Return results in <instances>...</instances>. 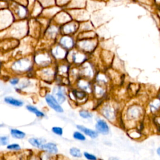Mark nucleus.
I'll return each mask as SVG.
<instances>
[{
  "mask_svg": "<svg viewBox=\"0 0 160 160\" xmlns=\"http://www.w3.org/2000/svg\"><path fill=\"white\" fill-rule=\"evenodd\" d=\"M79 115L84 119H89L92 118V114L87 110H81L79 111Z\"/></svg>",
  "mask_w": 160,
  "mask_h": 160,
  "instance_id": "24",
  "label": "nucleus"
},
{
  "mask_svg": "<svg viewBox=\"0 0 160 160\" xmlns=\"http://www.w3.org/2000/svg\"><path fill=\"white\" fill-rule=\"evenodd\" d=\"M76 127L81 132H84L86 135L89 136L90 138H91L92 139L96 138L98 136V132L97 131H94V130L87 128H86L83 126H81V125H77Z\"/></svg>",
  "mask_w": 160,
  "mask_h": 160,
  "instance_id": "8",
  "label": "nucleus"
},
{
  "mask_svg": "<svg viewBox=\"0 0 160 160\" xmlns=\"http://www.w3.org/2000/svg\"><path fill=\"white\" fill-rule=\"evenodd\" d=\"M79 46L86 51H92L94 48V43L90 40H84L80 42Z\"/></svg>",
  "mask_w": 160,
  "mask_h": 160,
  "instance_id": "11",
  "label": "nucleus"
},
{
  "mask_svg": "<svg viewBox=\"0 0 160 160\" xmlns=\"http://www.w3.org/2000/svg\"><path fill=\"white\" fill-rule=\"evenodd\" d=\"M61 44L66 48H71L73 46V41L70 37L64 36L61 39Z\"/></svg>",
  "mask_w": 160,
  "mask_h": 160,
  "instance_id": "15",
  "label": "nucleus"
},
{
  "mask_svg": "<svg viewBox=\"0 0 160 160\" xmlns=\"http://www.w3.org/2000/svg\"><path fill=\"white\" fill-rule=\"evenodd\" d=\"M145 109L139 103H132L128 106L124 112V119L126 123H138L144 115Z\"/></svg>",
  "mask_w": 160,
  "mask_h": 160,
  "instance_id": "1",
  "label": "nucleus"
},
{
  "mask_svg": "<svg viewBox=\"0 0 160 160\" xmlns=\"http://www.w3.org/2000/svg\"><path fill=\"white\" fill-rule=\"evenodd\" d=\"M101 113L106 119L112 123H116L118 119L116 106L112 102H105L101 108Z\"/></svg>",
  "mask_w": 160,
  "mask_h": 160,
  "instance_id": "2",
  "label": "nucleus"
},
{
  "mask_svg": "<svg viewBox=\"0 0 160 160\" xmlns=\"http://www.w3.org/2000/svg\"><path fill=\"white\" fill-rule=\"evenodd\" d=\"M94 92L96 96L98 98L103 96L106 94V87L105 86L101 85L99 84L96 83V84L94 86Z\"/></svg>",
  "mask_w": 160,
  "mask_h": 160,
  "instance_id": "12",
  "label": "nucleus"
},
{
  "mask_svg": "<svg viewBox=\"0 0 160 160\" xmlns=\"http://www.w3.org/2000/svg\"><path fill=\"white\" fill-rule=\"evenodd\" d=\"M4 101L8 104H9L11 105L17 106V107H20V106H22L23 105V102L22 101H21L19 99H14V98H13L12 97H10V96L6 97L4 98Z\"/></svg>",
  "mask_w": 160,
  "mask_h": 160,
  "instance_id": "14",
  "label": "nucleus"
},
{
  "mask_svg": "<svg viewBox=\"0 0 160 160\" xmlns=\"http://www.w3.org/2000/svg\"><path fill=\"white\" fill-rule=\"evenodd\" d=\"M85 59L84 55L81 53H75L72 56V60L76 62V63H80L82 62Z\"/></svg>",
  "mask_w": 160,
  "mask_h": 160,
  "instance_id": "20",
  "label": "nucleus"
},
{
  "mask_svg": "<svg viewBox=\"0 0 160 160\" xmlns=\"http://www.w3.org/2000/svg\"><path fill=\"white\" fill-rule=\"evenodd\" d=\"M26 109L29 111L30 112L34 113L36 116L38 117H44V114L42 112H41V111H39V109H38L36 107L32 106H26Z\"/></svg>",
  "mask_w": 160,
  "mask_h": 160,
  "instance_id": "18",
  "label": "nucleus"
},
{
  "mask_svg": "<svg viewBox=\"0 0 160 160\" xmlns=\"http://www.w3.org/2000/svg\"><path fill=\"white\" fill-rule=\"evenodd\" d=\"M57 30H58V29H57L56 28H55L54 26H52V27H51V28L48 29V34H49V36H55V34H56Z\"/></svg>",
  "mask_w": 160,
  "mask_h": 160,
  "instance_id": "30",
  "label": "nucleus"
},
{
  "mask_svg": "<svg viewBox=\"0 0 160 160\" xmlns=\"http://www.w3.org/2000/svg\"><path fill=\"white\" fill-rule=\"evenodd\" d=\"M11 135L16 139H22L25 137L26 134L24 132L16 129H12L11 130Z\"/></svg>",
  "mask_w": 160,
  "mask_h": 160,
  "instance_id": "17",
  "label": "nucleus"
},
{
  "mask_svg": "<svg viewBox=\"0 0 160 160\" xmlns=\"http://www.w3.org/2000/svg\"><path fill=\"white\" fill-rule=\"evenodd\" d=\"M52 54L57 58H62L64 57L66 52L60 46H57L52 50Z\"/></svg>",
  "mask_w": 160,
  "mask_h": 160,
  "instance_id": "16",
  "label": "nucleus"
},
{
  "mask_svg": "<svg viewBox=\"0 0 160 160\" xmlns=\"http://www.w3.org/2000/svg\"><path fill=\"white\" fill-rule=\"evenodd\" d=\"M70 154L75 158H80L82 156V154L81 152V151L79 149L77 148H72L69 150Z\"/></svg>",
  "mask_w": 160,
  "mask_h": 160,
  "instance_id": "22",
  "label": "nucleus"
},
{
  "mask_svg": "<svg viewBox=\"0 0 160 160\" xmlns=\"http://www.w3.org/2000/svg\"><path fill=\"white\" fill-rule=\"evenodd\" d=\"M41 148L50 154H56L58 151L57 146L52 142L44 143L41 146Z\"/></svg>",
  "mask_w": 160,
  "mask_h": 160,
  "instance_id": "9",
  "label": "nucleus"
},
{
  "mask_svg": "<svg viewBox=\"0 0 160 160\" xmlns=\"http://www.w3.org/2000/svg\"><path fill=\"white\" fill-rule=\"evenodd\" d=\"M7 149H10V150H15V151H17V150H19V149H21V147H20V146H19V144H11L8 145Z\"/></svg>",
  "mask_w": 160,
  "mask_h": 160,
  "instance_id": "29",
  "label": "nucleus"
},
{
  "mask_svg": "<svg viewBox=\"0 0 160 160\" xmlns=\"http://www.w3.org/2000/svg\"><path fill=\"white\" fill-rule=\"evenodd\" d=\"M29 142L31 145H32L34 147L36 148H41V146L44 144L46 142V140L42 138H31L29 139Z\"/></svg>",
  "mask_w": 160,
  "mask_h": 160,
  "instance_id": "13",
  "label": "nucleus"
},
{
  "mask_svg": "<svg viewBox=\"0 0 160 160\" xmlns=\"http://www.w3.org/2000/svg\"><path fill=\"white\" fill-rule=\"evenodd\" d=\"M156 152H157L158 155L160 156V146L157 149V150H156Z\"/></svg>",
  "mask_w": 160,
  "mask_h": 160,
  "instance_id": "33",
  "label": "nucleus"
},
{
  "mask_svg": "<svg viewBox=\"0 0 160 160\" xmlns=\"http://www.w3.org/2000/svg\"><path fill=\"white\" fill-rule=\"evenodd\" d=\"M9 142V138L7 136H0V146H5Z\"/></svg>",
  "mask_w": 160,
  "mask_h": 160,
  "instance_id": "27",
  "label": "nucleus"
},
{
  "mask_svg": "<svg viewBox=\"0 0 160 160\" xmlns=\"http://www.w3.org/2000/svg\"><path fill=\"white\" fill-rule=\"evenodd\" d=\"M158 97L160 98V92H159V94H158Z\"/></svg>",
  "mask_w": 160,
  "mask_h": 160,
  "instance_id": "35",
  "label": "nucleus"
},
{
  "mask_svg": "<svg viewBox=\"0 0 160 160\" xmlns=\"http://www.w3.org/2000/svg\"><path fill=\"white\" fill-rule=\"evenodd\" d=\"M63 29L66 33H70V32H72L75 31L76 26L74 24H68L64 26Z\"/></svg>",
  "mask_w": 160,
  "mask_h": 160,
  "instance_id": "23",
  "label": "nucleus"
},
{
  "mask_svg": "<svg viewBox=\"0 0 160 160\" xmlns=\"http://www.w3.org/2000/svg\"><path fill=\"white\" fill-rule=\"evenodd\" d=\"M108 160H118V159H117L116 158H109Z\"/></svg>",
  "mask_w": 160,
  "mask_h": 160,
  "instance_id": "34",
  "label": "nucleus"
},
{
  "mask_svg": "<svg viewBox=\"0 0 160 160\" xmlns=\"http://www.w3.org/2000/svg\"><path fill=\"white\" fill-rule=\"evenodd\" d=\"M84 156L88 160H98L97 157L96 156H94L92 154H90L88 152H84Z\"/></svg>",
  "mask_w": 160,
  "mask_h": 160,
  "instance_id": "28",
  "label": "nucleus"
},
{
  "mask_svg": "<svg viewBox=\"0 0 160 160\" xmlns=\"http://www.w3.org/2000/svg\"><path fill=\"white\" fill-rule=\"evenodd\" d=\"M83 71H84V75L88 78H91L92 76H93V70H92V68H91V66L89 65H87L86 66H85L84 68H83Z\"/></svg>",
  "mask_w": 160,
  "mask_h": 160,
  "instance_id": "21",
  "label": "nucleus"
},
{
  "mask_svg": "<svg viewBox=\"0 0 160 160\" xmlns=\"http://www.w3.org/2000/svg\"><path fill=\"white\" fill-rule=\"evenodd\" d=\"M30 66V61L27 59H23L15 62L12 65V68L18 71H24L28 69Z\"/></svg>",
  "mask_w": 160,
  "mask_h": 160,
  "instance_id": "5",
  "label": "nucleus"
},
{
  "mask_svg": "<svg viewBox=\"0 0 160 160\" xmlns=\"http://www.w3.org/2000/svg\"><path fill=\"white\" fill-rule=\"evenodd\" d=\"M19 82V79L17 78H12L10 80V83L12 85H16Z\"/></svg>",
  "mask_w": 160,
  "mask_h": 160,
  "instance_id": "32",
  "label": "nucleus"
},
{
  "mask_svg": "<svg viewBox=\"0 0 160 160\" xmlns=\"http://www.w3.org/2000/svg\"><path fill=\"white\" fill-rule=\"evenodd\" d=\"M42 160H54V157L50 155V153L47 152L43 154L42 156Z\"/></svg>",
  "mask_w": 160,
  "mask_h": 160,
  "instance_id": "31",
  "label": "nucleus"
},
{
  "mask_svg": "<svg viewBox=\"0 0 160 160\" xmlns=\"http://www.w3.org/2000/svg\"><path fill=\"white\" fill-rule=\"evenodd\" d=\"M45 99H46L47 104L49 105V106L51 109H52L55 111H56L57 112L61 113L64 111L63 109L60 106L58 101L56 99V98L52 95L48 94L45 97Z\"/></svg>",
  "mask_w": 160,
  "mask_h": 160,
  "instance_id": "3",
  "label": "nucleus"
},
{
  "mask_svg": "<svg viewBox=\"0 0 160 160\" xmlns=\"http://www.w3.org/2000/svg\"><path fill=\"white\" fill-rule=\"evenodd\" d=\"M149 113L152 115H158L160 112V98L158 96L151 99L148 103Z\"/></svg>",
  "mask_w": 160,
  "mask_h": 160,
  "instance_id": "4",
  "label": "nucleus"
},
{
  "mask_svg": "<svg viewBox=\"0 0 160 160\" xmlns=\"http://www.w3.org/2000/svg\"><path fill=\"white\" fill-rule=\"evenodd\" d=\"M50 58L48 55L43 54H39L36 58V63L41 65V66H46L48 65L50 62Z\"/></svg>",
  "mask_w": 160,
  "mask_h": 160,
  "instance_id": "10",
  "label": "nucleus"
},
{
  "mask_svg": "<svg viewBox=\"0 0 160 160\" xmlns=\"http://www.w3.org/2000/svg\"><path fill=\"white\" fill-rule=\"evenodd\" d=\"M74 97L77 99L78 101H82L83 99H85L87 98V94L84 91H75L74 92Z\"/></svg>",
  "mask_w": 160,
  "mask_h": 160,
  "instance_id": "19",
  "label": "nucleus"
},
{
  "mask_svg": "<svg viewBox=\"0 0 160 160\" xmlns=\"http://www.w3.org/2000/svg\"><path fill=\"white\" fill-rule=\"evenodd\" d=\"M52 94L59 104L62 103L66 100L65 93L61 87H55L53 89Z\"/></svg>",
  "mask_w": 160,
  "mask_h": 160,
  "instance_id": "7",
  "label": "nucleus"
},
{
  "mask_svg": "<svg viewBox=\"0 0 160 160\" xmlns=\"http://www.w3.org/2000/svg\"><path fill=\"white\" fill-rule=\"evenodd\" d=\"M73 138L75 139H78L79 141H84L86 139V137L85 136L82 134L81 132H79V131H75L73 134Z\"/></svg>",
  "mask_w": 160,
  "mask_h": 160,
  "instance_id": "25",
  "label": "nucleus"
},
{
  "mask_svg": "<svg viewBox=\"0 0 160 160\" xmlns=\"http://www.w3.org/2000/svg\"><path fill=\"white\" fill-rule=\"evenodd\" d=\"M52 131L54 134L57 135H62L63 132V130L61 127H58V126H54L52 128Z\"/></svg>",
  "mask_w": 160,
  "mask_h": 160,
  "instance_id": "26",
  "label": "nucleus"
},
{
  "mask_svg": "<svg viewBox=\"0 0 160 160\" xmlns=\"http://www.w3.org/2000/svg\"><path fill=\"white\" fill-rule=\"evenodd\" d=\"M96 129L97 132L103 134L107 135L109 132V128L107 122L102 119H99L96 124Z\"/></svg>",
  "mask_w": 160,
  "mask_h": 160,
  "instance_id": "6",
  "label": "nucleus"
}]
</instances>
